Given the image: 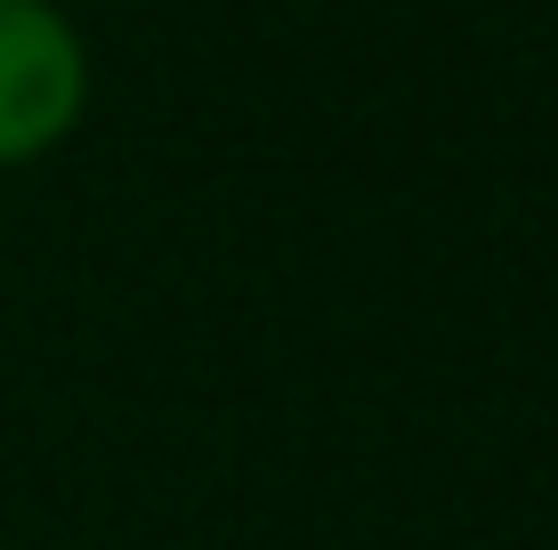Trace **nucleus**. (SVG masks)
Segmentation results:
<instances>
[{"mask_svg":"<svg viewBox=\"0 0 558 550\" xmlns=\"http://www.w3.org/2000/svg\"><path fill=\"white\" fill-rule=\"evenodd\" d=\"M89 113V41L57 0H0V170L57 155Z\"/></svg>","mask_w":558,"mask_h":550,"instance_id":"nucleus-1","label":"nucleus"}]
</instances>
